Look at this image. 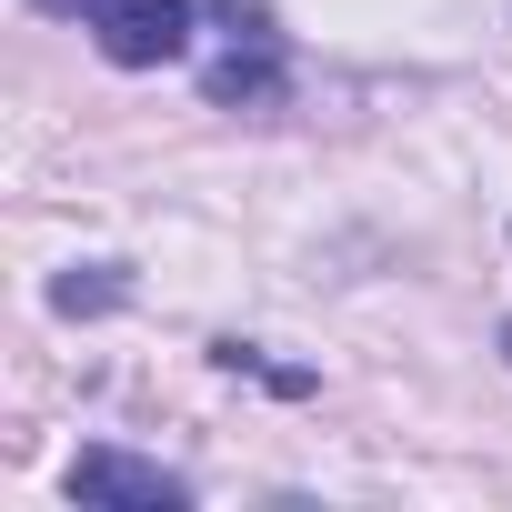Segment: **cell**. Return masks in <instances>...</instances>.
<instances>
[{"label":"cell","mask_w":512,"mask_h":512,"mask_svg":"<svg viewBox=\"0 0 512 512\" xmlns=\"http://www.w3.org/2000/svg\"><path fill=\"white\" fill-rule=\"evenodd\" d=\"M91 41L121 71H161L191 51V0H91Z\"/></svg>","instance_id":"cell-1"},{"label":"cell","mask_w":512,"mask_h":512,"mask_svg":"<svg viewBox=\"0 0 512 512\" xmlns=\"http://www.w3.org/2000/svg\"><path fill=\"white\" fill-rule=\"evenodd\" d=\"M71 502H111V512H181V502H191V482H181V472H161V462H141V452L91 442V452L71 462Z\"/></svg>","instance_id":"cell-2"},{"label":"cell","mask_w":512,"mask_h":512,"mask_svg":"<svg viewBox=\"0 0 512 512\" xmlns=\"http://www.w3.org/2000/svg\"><path fill=\"white\" fill-rule=\"evenodd\" d=\"M201 91H211V111H272V101H282V41L251 21V31L211 61V81H201Z\"/></svg>","instance_id":"cell-3"},{"label":"cell","mask_w":512,"mask_h":512,"mask_svg":"<svg viewBox=\"0 0 512 512\" xmlns=\"http://www.w3.org/2000/svg\"><path fill=\"white\" fill-rule=\"evenodd\" d=\"M121 292H131V282H121L111 262H91V272H61V282H51V312H71V322H81V312H121Z\"/></svg>","instance_id":"cell-4"},{"label":"cell","mask_w":512,"mask_h":512,"mask_svg":"<svg viewBox=\"0 0 512 512\" xmlns=\"http://www.w3.org/2000/svg\"><path fill=\"white\" fill-rule=\"evenodd\" d=\"M41 11H81V0H41Z\"/></svg>","instance_id":"cell-5"},{"label":"cell","mask_w":512,"mask_h":512,"mask_svg":"<svg viewBox=\"0 0 512 512\" xmlns=\"http://www.w3.org/2000/svg\"><path fill=\"white\" fill-rule=\"evenodd\" d=\"M502 362H512V322H502Z\"/></svg>","instance_id":"cell-6"}]
</instances>
